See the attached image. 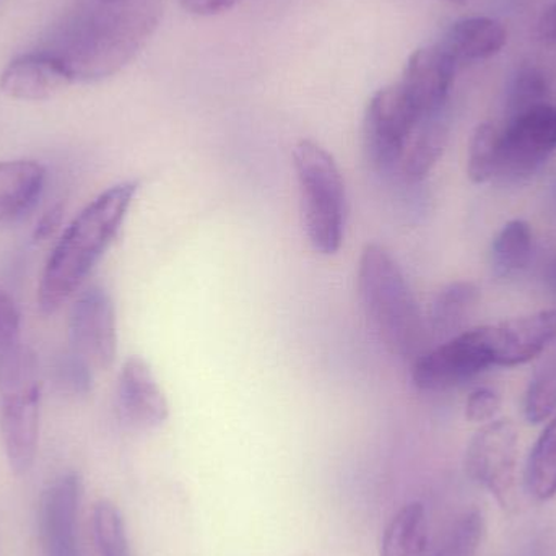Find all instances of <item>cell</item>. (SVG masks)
Segmentation results:
<instances>
[{"instance_id": "14", "label": "cell", "mask_w": 556, "mask_h": 556, "mask_svg": "<svg viewBox=\"0 0 556 556\" xmlns=\"http://www.w3.org/2000/svg\"><path fill=\"white\" fill-rule=\"evenodd\" d=\"M493 365L519 366L541 355L556 340V309L485 326Z\"/></svg>"}, {"instance_id": "8", "label": "cell", "mask_w": 556, "mask_h": 556, "mask_svg": "<svg viewBox=\"0 0 556 556\" xmlns=\"http://www.w3.org/2000/svg\"><path fill=\"white\" fill-rule=\"evenodd\" d=\"M493 365L485 327L456 333L414 363L415 386L424 391H444L469 381Z\"/></svg>"}, {"instance_id": "34", "label": "cell", "mask_w": 556, "mask_h": 556, "mask_svg": "<svg viewBox=\"0 0 556 556\" xmlns=\"http://www.w3.org/2000/svg\"><path fill=\"white\" fill-rule=\"evenodd\" d=\"M547 283L551 290L556 293V256L552 261L551 266L547 269Z\"/></svg>"}, {"instance_id": "16", "label": "cell", "mask_w": 556, "mask_h": 556, "mask_svg": "<svg viewBox=\"0 0 556 556\" xmlns=\"http://www.w3.org/2000/svg\"><path fill=\"white\" fill-rule=\"evenodd\" d=\"M46 168L36 160L0 162V227L18 224L38 205Z\"/></svg>"}, {"instance_id": "30", "label": "cell", "mask_w": 556, "mask_h": 556, "mask_svg": "<svg viewBox=\"0 0 556 556\" xmlns=\"http://www.w3.org/2000/svg\"><path fill=\"white\" fill-rule=\"evenodd\" d=\"M502 407L498 394L492 389L480 388L467 399L466 417L472 424H486L496 417Z\"/></svg>"}, {"instance_id": "24", "label": "cell", "mask_w": 556, "mask_h": 556, "mask_svg": "<svg viewBox=\"0 0 556 556\" xmlns=\"http://www.w3.org/2000/svg\"><path fill=\"white\" fill-rule=\"evenodd\" d=\"M93 531L101 556H134L123 515L110 500L94 505Z\"/></svg>"}, {"instance_id": "27", "label": "cell", "mask_w": 556, "mask_h": 556, "mask_svg": "<svg viewBox=\"0 0 556 556\" xmlns=\"http://www.w3.org/2000/svg\"><path fill=\"white\" fill-rule=\"evenodd\" d=\"M54 384L68 395H87L93 388V368L75 352L59 356L54 363Z\"/></svg>"}, {"instance_id": "28", "label": "cell", "mask_w": 556, "mask_h": 556, "mask_svg": "<svg viewBox=\"0 0 556 556\" xmlns=\"http://www.w3.org/2000/svg\"><path fill=\"white\" fill-rule=\"evenodd\" d=\"M547 80L538 68H525L516 75L509 90V108L518 114L528 108L544 103L547 97Z\"/></svg>"}, {"instance_id": "31", "label": "cell", "mask_w": 556, "mask_h": 556, "mask_svg": "<svg viewBox=\"0 0 556 556\" xmlns=\"http://www.w3.org/2000/svg\"><path fill=\"white\" fill-rule=\"evenodd\" d=\"M241 0H179L182 10L195 16H214L228 12Z\"/></svg>"}, {"instance_id": "18", "label": "cell", "mask_w": 556, "mask_h": 556, "mask_svg": "<svg viewBox=\"0 0 556 556\" xmlns=\"http://www.w3.org/2000/svg\"><path fill=\"white\" fill-rule=\"evenodd\" d=\"M447 142V123L444 113L434 114L418 124L408 140L399 168L408 181H420L437 165Z\"/></svg>"}, {"instance_id": "33", "label": "cell", "mask_w": 556, "mask_h": 556, "mask_svg": "<svg viewBox=\"0 0 556 556\" xmlns=\"http://www.w3.org/2000/svg\"><path fill=\"white\" fill-rule=\"evenodd\" d=\"M539 33L542 38L556 41V3L542 15L541 22H539Z\"/></svg>"}, {"instance_id": "36", "label": "cell", "mask_w": 556, "mask_h": 556, "mask_svg": "<svg viewBox=\"0 0 556 556\" xmlns=\"http://www.w3.org/2000/svg\"><path fill=\"white\" fill-rule=\"evenodd\" d=\"M554 195H555V202H556V186H555V194Z\"/></svg>"}, {"instance_id": "6", "label": "cell", "mask_w": 556, "mask_h": 556, "mask_svg": "<svg viewBox=\"0 0 556 556\" xmlns=\"http://www.w3.org/2000/svg\"><path fill=\"white\" fill-rule=\"evenodd\" d=\"M518 430L509 420L489 421L466 453L467 476L508 513L518 509Z\"/></svg>"}, {"instance_id": "5", "label": "cell", "mask_w": 556, "mask_h": 556, "mask_svg": "<svg viewBox=\"0 0 556 556\" xmlns=\"http://www.w3.org/2000/svg\"><path fill=\"white\" fill-rule=\"evenodd\" d=\"M42 382L35 353L18 343L0 355V433L10 469L25 473L38 451Z\"/></svg>"}, {"instance_id": "9", "label": "cell", "mask_w": 556, "mask_h": 556, "mask_svg": "<svg viewBox=\"0 0 556 556\" xmlns=\"http://www.w3.org/2000/svg\"><path fill=\"white\" fill-rule=\"evenodd\" d=\"M556 149V108L542 103L515 114L500 132L498 173L528 176Z\"/></svg>"}, {"instance_id": "19", "label": "cell", "mask_w": 556, "mask_h": 556, "mask_svg": "<svg viewBox=\"0 0 556 556\" xmlns=\"http://www.w3.org/2000/svg\"><path fill=\"white\" fill-rule=\"evenodd\" d=\"M428 542L427 513L418 502L408 503L386 526L381 556H425Z\"/></svg>"}, {"instance_id": "23", "label": "cell", "mask_w": 556, "mask_h": 556, "mask_svg": "<svg viewBox=\"0 0 556 556\" xmlns=\"http://www.w3.org/2000/svg\"><path fill=\"white\" fill-rule=\"evenodd\" d=\"M483 534L485 521L482 513L469 509L444 532L430 556H477Z\"/></svg>"}, {"instance_id": "17", "label": "cell", "mask_w": 556, "mask_h": 556, "mask_svg": "<svg viewBox=\"0 0 556 556\" xmlns=\"http://www.w3.org/2000/svg\"><path fill=\"white\" fill-rule=\"evenodd\" d=\"M505 26L489 16H470L451 26L440 46L457 65L466 61H482L505 48Z\"/></svg>"}, {"instance_id": "12", "label": "cell", "mask_w": 556, "mask_h": 556, "mask_svg": "<svg viewBox=\"0 0 556 556\" xmlns=\"http://www.w3.org/2000/svg\"><path fill=\"white\" fill-rule=\"evenodd\" d=\"M457 67L440 46L418 49L408 59L399 85L424 119L444 113Z\"/></svg>"}, {"instance_id": "1", "label": "cell", "mask_w": 556, "mask_h": 556, "mask_svg": "<svg viewBox=\"0 0 556 556\" xmlns=\"http://www.w3.org/2000/svg\"><path fill=\"white\" fill-rule=\"evenodd\" d=\"M160 0L78 7L64 20L45 52L61 59L74 81H98L126 67L159 26Z\"/></svg>"}, {"instance_id": "15", "label": "cell", "mask_w": 556, "mask_h": 556, "mask_svg": "<svg viewBox=\"0 0 556 556\" xmlns=\"http://www.w3.org/2000/svg\"><path fill=\"white\" fill-rule=\"evenodd\" d=\"M72 84L67 65L45 51L20 55L0 74V91L20 101L51 100Z\"/></svg>"}, {"instance_id": "11", "label": "cell", "mask_w": 556, "mask_h": 556, "mask_svg": "<svg viewBox=\"0 0 556 556\" xmlns=\"http://www.w3.org/2000/svg\"><path fill=\"white\" fill-rule=\"evenodd\" d=\"M80 500L81 482L77 473H65L48 486L39 508L42 555L84 556L77 534Z\"/></svg>"}, {"instance_id": "26", "label": "cell", "mask_w": 556, "mask_h": 556, "mask_svg": "<svg viewBox=\"0 0 556 556\" xmlns=\"http://www.w3.org/2000/svg\"><path fill=\"white\" fill-rule=\"evenodd\" d=\"M500 132L492 124H480L470 139L467 175L476 185L490 181L498 173Z\"/></svg>"}, {"instance_id": "22", "label": "cell", "mask_w": 556, "mask_h": 556, "mask_svg": "<svg viewBox=\"0 0 556 556\" xmlns=\"http://www.w3.org/2000/svg\"><path fill=\"white\" fill-rule=\"evenodd\" d=\"M532 256V230L525 220L506 224L493 241L492 266L498 277L515 276Z\"/></svg>"}, {"instance_id": "4", "label": "cell", "mask_w": 556, "mask_h": 556, "mask_svg": "<svg viewBox=\"0 0 556 556\" xmlns=\"http://www.w3.org/2000/svg\"><path fill=\"white\" fill-rule=\"evenodd\" d=\"M293 166L307 241L317 253L332 256L345 233V182L339 165L323 146L303 139L294 146Z\"/></svg>"}, {"instance_id": "3", "label": "cell", "mask_w": 556, "mask_h": 556, "mask_svg": "<svg viewBox=\"0 0 556 556\" xmlns=\"http://www.w3.org/2000/svg\"><path fill=\"white\" fill-rule=\"evenodd\" d=\"M356 281L363 313L386 349L402 358L417 359L427 330L397 261L382 244H366Z\"/></svg>"}, {"instance_id": "29", "label": "cell", "mask_w": 556, "mask_h": 556, "mask_svg": "<svg viewBox=\"0 0 556 556\" xmlns=\"http://www.w3.org/2000/svg\"><path fill=\"white\" fill-rule=\"evenodd\" d=\"M22 319L13 298L0 288V355L22 343Z\"/></svg>"}, {"instance_id": "10", "label": "cell", "mask_w": 556, "mask_h": 556, "mask_svg": "<svg viewBox=\"0 0 556 556\" xmlns=\"http://www.w3.org/2000/svg\"><path fill=\"white\" fill-rule=\"evenodd\" d=\"M71 350L93 369H108L117 355L116 311L104 288L81 291L68 317Z\"/></svg>"}, {"instance_id": "2", "label": "cell", "mask_w": 556, "mask_h": 556, "mask_svg": "<svg viewBox=\"0 0 556 556\" xmlns=\"http://www.w3.org/2000/svg\"><path fill=\"white\" fill-rule=\"evenodd\" d=\"M139 182L111 186L65 228L46 261L38 287L41 313L54 314L67 303L116 240L129 214Z\"/></svg>"}, {"instance_id": "20", "label": "cell", "mask_w": 556, "mask_h": 556, "mask_svg": "<svg viewBox=\"0 0 556 556\" xmlns=\"http://www.w3.org/2000/svg\"><path fill=\"white\" fill-rule=\"evenodd\" d=\"M479 290L469 281L447 285L434 298L430 309L431 332L440 337H454L464 326L476 304Z\"/></svg>"}, {"instance_id": "13", "label": "cell", "mask_w": 556, "mask_h": 556, "mask_svg": "<svg viewBox=\"0 0 556 556\" xmlns=\"http://www.w3.org/2000/svg\"><path fill=\"white\" fill-rule=\"evenodd\" d=\"M117 412L129 427L152 430L169 417V405L149 363L130 356L117 378Z\"/></svg>"}, {"instance_id": "32", "label": "cell", "mask_w": 556, "mask_h": 556, "mask_svg": "<svg viewBox=\"0 0 556 556\" xmlns=\"http://www.w3.org/2000/svg\"><path fill=\"white\" fill-rule=\"evenodd\" d=\"M62 214H64V207L62 204L54 205L49 208L41 218H39L38 225L35 228V240L45 241L51 238L55 233L59 227H61Z\"/></svg>"}, {"instance_id": "7", "label": "cell", "mask_w": 556, "mask_h": 556, "mask_svg": "<svg viewBox=\"0 0 556 556\" xmlns=\"http://www.w3.org/2000/svg\"><path fill=\"white\" fill-rule=\"evenodd\" d=\"M424 117L405 97L401 85L381 88L372 94L363 121V152L378 172L401 166L412 134Z\"/></svg>"}, {"instance_id": "35", "label": "cell", "mask_w": 556, "mask_h": 556, "mask_svg": "<svg viewBox=\"0 0 556 556\" xmlns=\"http://www.w3.org/2000/svg\"><path fill=\"white\" fill-rule=\"evenodd\" d=\"M97 2H101V3H124V2H129V0H97Z\"/></svg>"}, {"instance_id": "25", "label": "cell", "mask_w": 556, "mask_h": 556, "mask_svg": "<svg viewBox=\"0 0 556 556\" xmlns=\"http://www.w3.org/2000/svg\"><path fill=\"white\" fill-rule=\"evenodd\" d=\"M556 414V356L539 366L526 392V420L541 425Z\"/></svg>"}, {"instance_id": "21", "label": "cell", "mask_w": 556, "mask_h": 556, "mask_svg": "<svg viewBox=\"0 0 556 556\" xmlns=\"http://www.w3.org/2000/svg\"><path fill=\"white\" fill-rule=\"evenodd\" d=\"M526 485L541 502L556 496V414L532 447L526 467Z\"/></svg>"}]
</instances>
